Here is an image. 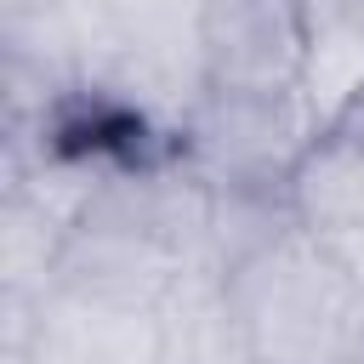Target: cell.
I'll return each mask as SVG.
<instances>
[{
    "mask_svg": "<svg viewBox=\"0 0 364 364\" xmlns=\"http://www.w3.org/2000/svg\"><path fill=\"white\" fill-rule=\"evenodd\" d=\"M193 262H182L176 250H165V245H154V239H142L119 222H102V216L80 210L63 233V250H57V267H51L46 290H74V296H91V301L159 313V301L176 290V279Z\"/></svg>",
    "mask_w": 364,
    "mask_h": 364,
    "instance_id": "cell-4",
    "label": "cell"
},
{
    "mask_svg": "<svg viewBox=\"0 0 364 364\" xmlns=\"http://www.w3.org/2000/svg\"><path fill=\"white\" fill-rule=\"evenodd\" d=\"M341 250H347V256H353V267H358V273H364V233H358V239H353V245H341Z\"/></svg>",
    "mask_w": 364,
    "mask_h": 364,
    "instance_id": "cell-9",
    "label": "cell"
},
{
    "mask_svg": "<svg viewBox=\"0 0 364 364\" xmlns=\"http://www.w3.org/2000/svg\"><path fill=\"white\" fill-rule=\"evenodd\" d=\"M324 119L307 91L296 97H216L199 91L182 114V154L210 182H284L296 154Z\"/></svg>",
    "mask_w": 364,
    "mask_h": 364,
    "instance_id": "cell-3",
    "label": "cell"
},
{
    "mask_svg": "<svg viewBox=\"0 0 364 364\" xmlns=\"http://www.w3.org/2000/svg\"><path fill=\"white\" fill-rule=\"evenodd\" d=\"M313 40H318L313 0H199L193 6L199 91L296 97L307 91Z\"/></svg>",
    "mask_w": 364,
    "mask_h": 364,
    "instance_id": "cell-2",
    "label": "cell"
},
{
    "mask_svg": "<svg viewBox=\"0 0 364 364\" xmlns=\"http://www.w3.org/2000/svg\"><path fill=\"white\" fill-rule=\"evenodd\" d=\"M330 125H341V131H353V136L364 142V80L347 91V102L336 108V119H330Z\"/></svg>",
    "mask_w": 364,
    "mask_h": 364,
    "instance_id": "cell-8",
    "label": "cell"
},
{
    "mask_svg": "<svg viewBox=\"0 0 364 364\" xmlns=\"http://www.w3.org/2000/svg\"><path fill=\"white\" fill-rule=\"evenodd\" d=\"M17 364H159V313L40 290L34 336Z\"/></svg>",
    "mask_w": 364,
    "mask_h": 364,
    "instance_id": "cell-5",
    "label": "cell"
},
{
    "mask_svg": "<svg viewBox=\"0 0 364 364\" xmlns=\"http://www.w3.org/2000/svg\"><path fill=\"white\" fill-rule=\"evenodd\" d=\"M245 336L228 307V279L199 256L159 301V364H245Z\"/></svg>",
    "mask_w": 364,
    "mask_h": 364,
    "instance_id": "cell-7",
    "label": "cell"
},
{
    "mask_svg": "<svg viewBox=\"0 0 364 364\" xmlns=\"http://www.w3.org/2000/svg\"><path fill=\"white\" fill-rule=\"evenodd\" d=\"M284 199L296 228L353 245L364 233V142L341 125H318L284 176Z\"/></svg>",
    "mask_w": 364,
    "mask_h": 364,
    "instance_id": "cell-6",
    "label": "cell"
},
{
    "mask_svg": "<svg viewBox=\"0 0 364 364\" xmlns=\"http://www.w3.org/2000/svg\"><path fill=\"white\" fill-rule=\"evenodd\" d=\"M222 279L250 358L353 364L364 336V273L341 245L290 222L267 245L228 262Z\"/></svg>",
    "mask_w": 364,
    "mask_h": 364,
    "instance_id": "cell-1",
    "label": "cell"
},
{
    "mask_svg": "<svg viewBox=\"0 0 364 364\" xmlns=\"http://www.w3.org/2000/svg\"><path fill=\"white\" fill-rule=\"evenodd\" d=\"M353 364H364V336H358V353H353Z\"/></svg>",
    "mask_w": 364,
    "mask_h": 364,
    "instance_id": "cell-10",
    "label": "cell"
},
{
    "mask_svg": "<svg viewBox=\"0 0 364 364\" xmlns=\"http://www.w3.org/2000/svg\"><path fill=\"white\" fill-rule=\"evenodd\" d=\"M245 364H267V358H245Z\"/></svg>",
    "mask_w": 364,
    "mask_h": 364,
    "instance_id": "cell-11",
    "label": "cell"
}]
</instances>
